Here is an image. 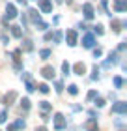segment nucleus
<instances>
[{"label":"nucleus","mask_w":127,"mask_h":131,"mask_svg":"<svg viewBox=\"0 0 127 131\" xmlns=\"http://www.w3.org/2000/svg\"><path fill=\"white\" fill-rule=\"evenodd\" d=\"M67 4H73V0H67Z\"/></svg>","instance_id":"40"},{"label":"nucleus","mask_w":127,"mask_h":131,"mask_svg":"<svg viewBox=\"0 0 127 131\" xmlns=\"http://www.w3.org/2000/svg\"><path fill=\"white\" fill-rule=\"evenodd\" d=\"M34 90H36V88H34V84H32L30 81H26V92H30V94H32Z\"/></svg>","instance_id":"24"},{"label":"nucleus","mask_w":127,"mask_h":131,"mask_svg":"<svg viewBox=\"0 0 127 131\" xmlns=\"http://www.w3.org/2000/svg\"><path fill=\"white\" fill-rule=\"evenodd\" d=\"M118 51H120V52H125V41H122V43L118 45Z\"/></svg>","instance_id":"32"},{"label":"nucleus","mask_w":127,"mask_h":131,"mask_svg":"<svg viewBox=\"0 0 127 131\" xmlns=\"http://www.w3.org/2000/svg\"><path fill=\"white\" fill-rule=\"evenodd\" d=\"M73 71H75V75H78V77H82L84 73H86V66H84L82 62H77V64L73 66Z\"/></svg>","instance_id":"7"},{"label":"nucleus","mask_w":127,"mask_h":131,"mask_svg":"<svg viewBox=\"0 0 127 131\" xmlns=\"http://www.w3.org/2000/svg\"><path fill=\"white\" fill-rule=\"evenodd\" d=\"M62 71H64V75H69V71H71V66L67 62H64L62 64Z\"/></svg>","instance_id":"17"},{"label":"nucleus","mask_w":127,"mask_h":131,"mask_svg":"<svg viewBox=\"0 0 127 131\" xmlns=\"http://www.w3.org/2000/svg\"><path fill=\"white\" fill-rule=\"evenodd\" d=\"M17 2H19V4H22V6H25V4H26V0H17Z\"/></svg>","instance_id":"37"},{"label":"nucleus","mask_w":127,"mask_h":131,"mask_svg":"<svg viewBox=\"0 0 127 131\" xmlns=\"http://www.w3.org/2000/svg\"><path fill=\"white\" fill-rule=\"evenodd\" d=\"M125 111H127V103H123V101H118L116 105H112V112H118V114H123Z\"/></svg>","instance_id":"5"},{"label":"nucleus","mask_w":127,"mask_h":131,"mask_svg":"<svg viewBox=\"0 0 127 131\" xmlns=\"http://www.w3.org/2000/svg\"><path fill=\"white\" fill-rule=\"evenodd\" d=\"M36 131H47V129L45 127H39V129H36Z\"/></svg>","instance_id":"38"},{"label":"nucleus","mask_w":127,"mask_h":131,"mask_svg":"<svg viewBox=\"0 0 127 131\" xmlns=\"http://www.w3.org/2000/svg\"><path fill=\"white\" fill-rule=\"evenodd\" d=\"M6 17L8 19H15L17 17V9H15L13 4H6Z\"/></svg>","instance_id":"6"},{"label":"nucleus","mask_w":127,"mask_h":131,"mask_svg":"<svg viewBox=\"0 0 127 131\" xmlns=\"http://www.w3.org/2000/svg\"><path fill=\"white\" fill-rule=\"evenodd\" d=\"M28 13H30V19H32V21H36V23L39 21V13H38V9H30Z\"/></svg>","instance_id":"16"},{"label":"nucleus","mask_w":127,"mask_h":131,"mask_svg":"<svg viewBox=\"0 0 127 131\" xmlns=\"http://www.w3.org/2000/svg\"><path fill=\"white\" fill-rule=\"evenodd\" d=\"M92 73H94V75H92V79H94V81H95V79H99V69H97V66L94 68V71H92Z\"/></svg>","instance_id":"25"},{"label":"nucleus","mask_w":127,"mask_h":131,"mask_svg":"<svg viewBox=\"0 0 127 131\" xmlns=\"http://www.w3.org/2000/svg\"><path fill=\"white\" fill-rule=\"evenodd\" d=\"M114 8H116V11H123L125 9V0H116Z\"/></svg>","instance_id":"14"},{"label":"nucleus","mask_w":127,"mask_h":131,"mask_svg":"<svg viewBox=\"0 0 127 131\" xmlns=\"http://www.w3.org/2000/svg\"><path fill=\"white\" fill-rule=\"evenodd\" d=\"M21 107H22L25 111H28V109H30V99H26V97H25V99L21 101Z\"/></svg>","instance_id":"21"},{"label":"nucleus","mask_w":127,"mask_h":131,"mask_svg":"<svg viewBox=\"0 0 127 131\" xmlns=\"http://www.w3.org/2000/svg\"><path fill=\"white\" fill-rule=\"evenodd\" d=\"M95 96H97V92H95V90H90L88 92V99H94Z\"/></svg>","instance_id":"31"},{"label":"nucleus","mask_w":127,"mask_h":131,"mask_svg":"<svg viewBox=\"0 0 127 131\" xmlns=\"http://www.w3.org/2000/svg\"><path fill=\"white\" fill-rule=\"evenodd\" d=\"M62 90H64V84H62V82H60V81H58V82H56V92L60 94V92H62Z\"/></svg>","instance_id":"30"},{"label":"nucleus","mask_w":127,"mask_h":131,"mask_svg":"<svg viewBox=\"0 0 127 131\" xmlns=\"http://www.w3.org/2000/svg\"><path fill=\"white\" fill-rule=\"evenodd\" d=\"M36 28H38L39 32H45L47 28H49V25H47V23H41V21H38V23H36Z\"/></svg>","instance_id":"15"},{"label":"nucleus","mask_w":127,"mask_h":131,"mask_svg":"<svg viewBox=\"0 0 127 131\" xmlns=\"http://www.w3.org/2000/svg\"><path fill=\"white\" fill-rule=\"evenodd\" d=\"M82 13H84V19H94V6L90 2H84L82 4Z\"/></svg>","instance_id":"2"},{"label":"nucleus","mask_w":127,"mask_h":131,"mask_svg":"<svg viewBox=\"0 0 127 131\" xmlns=\"http://www.w3.org/2000/svg\"><path fill=\"white\" fill-rule=\"evenodd\" d=\"M77 28H78V30H88L86 23H78V25H77Z\"/></svg>","instance_id":"28"},{"label":"nucleus","mask_w":127,"mask_h":131,"mask_svg":"<svg viewBox=\"0 0 127 131\" xmlns=\"http://www.w3.org/2000/svg\"><path fill=\"white\" fill-rule=\"evenodd\" d=\"M105 105V99H95V107H103Z\"/></svg>","instance_id":"34"},{"label":"nucleus","mask_w":127,"mask_h":131,"mask_svg":"<svg viewBox=\"0 0 127 131\" xmlns=\"http://www.w3.org/2000/svg\"><path fill=\"white\" fill-rule=\"evenodd\" d=\"M0 39H2V43H4V45H8V43H9V38H8L6 34H2V38H0Z\"/></svg>","instance_id":"29"},{"label":"nucleus","mask_w":127,"mask_h":131,"mask_svg":"<svg viewBox=\"0 0 127 131\" xmlns=\"http://www.w3.org/2000/svg\"><path fill=\"white\" fill-rule=\"evenodd\" d=\"M103 28H105V26H103V25H95V26H94V32H95V34H97V36H101L103 32H105V30H103Z\"/></svg>","instance_id":"19"},{"label":"nucleus","mask_w":127,"mask_h":131,"mask_svg":"<svg viewBox=\"0 0 127 131\" xmlns=\"http://www.w3.org/2000/svg\"><path fill=\"white\" fill-rule=\"evenodd\" d=\"M54 41H56V43L62 41V32H54Z\"/></svg>","instance_id":"26"},{"label":"nucleus","mask_w":127,"mask_h":131,"mask_svg":"<svg viewBox=\"0 0 127 131\" xmlns=\"http://www.w3.org/2000/svg\"><path fill=\"white\" fill-rule=\"evenodd\" d=\"M62 2H64V0H56V4H62Z\"/></svg>","instance_id":"39"},{"label":"nucleus","mask_w":127,"mask_h":131,"mask_svg":"<svg viewBox=\"0 0 127 131\" xmlns=\"http://www.w3.org/2000/svg\"><path fill=\"white\" fill-rule=\"evenodd\" d=\"M112 82H114V86H116L118 90H120V88L123 86V79H122L120 75H116V77H114V79H112Z\"/></svg>","instance_id":"13"},{"label":"nucleus","mask_w":127,"mask_h":131,"mask_svg":"<svg viewBox=\"0 0 127 131\" xmlns=\"http://www.w3.org/2000/svg\"><path fill=\"white\" fill-rule=\"evenodd\" d=\"M39 107H41L43 111H51V103H49V101H41Z\"/></svg>","instance_id":"22"},{"label":"nucleus","mask_w":127,"mask_h":131,"mask_svg":"<svg viewBox=\"0 0 127 131\" xmlns=\"http://www.w3.org/2000/svg\"><path fill=\"white\" fill-rule=\"evenodd\" d=\"M39 56H41V60H49V58L52 56V51L51 49H41L39 51Z\"/></svg>","instance_id":"11"},{"label":"nucleus","mask_w":127,"mask_h":131,"mask_svg":"<svg viewBox=\"0 0 127 131\" xmlns=\"http://www.w3.org/2000/svg\"><path fill=\"white\" fill-rule=\"evenodd\" d=\"M11 28V36L13 38H17V39H21L22 38V30H21V26H9Z\"/></svg>","instance_id":"10"},{"label":"nucleus","mask_w":127,"mask_h":131,"mask_svg":"<svg viewBox=\"0 0 127 131\" xmlns=\"http://www.w3.org/2000/svg\"><path fill=\"white\" fill-rule=\"evenodd\" d=\"M6 120H8V111H2L0 112V124H4Z\"/></svg>","instance_id":"23"},{"label":"nucleus","mask_w":127,"mask_h":131,"mask_svg":"<svg viewBox=\"0 0 127 131\" xmlns=\"http://www.w3.org/2000/svg\"><path fill=\"white\" fill-rule=\"evenodd\" d=\"M41 75H43L45 79H54L56 71H54V68H52V66H45V68L41 69Z\"/></svg>","instance_id":"4"},{"label":"nucleus","mask_w":127,"mask_h":131,"mask_svg":"<svg viewBox=\"0 0 127 131\" xmlns=\"http://www.w3.org/2000/svg\"><path fill=\"white\" fill-rule=\"evenodd\" d=\"M39 92H41V94H49V86H47V84H41V86H39Z\"/></svg>","instance_id":"27"},{"label":"nucleus","mask_w":127,"mask_h":131,"mask_svg":"<svg viewBox=\"0 0 127 131\" xmlns=\"http://www.w3.org/2000/svg\"><path fill=\"white\" fill-rule=\"evenodd\" d=\"M67 92L71 94V96H77V94H78V86H77V84H71Z\"/></svg>","instance_id":"18"},{"label":"nucleus","mask_w":127,"mask_h":131,"mask_svg":"<svg viewBox=\"0 0 127 131\" xmlns=\"http://www.w3.org/2000/svg\"><path fill=\"white\" fill-rule=\"evenodd\" d=\"M65 41H67L69 47H75L77 45V32L75 30H67L65 32Z\"/></svg>","instance_id":"3"},{"label":"nucleus","mask_w":127,"mask_h":131,"mask_svg":"<svg viewBox=\"0 0 127 131\" xmlns=\"http://www.w3.org/2000/svg\"><path fill=\"white\" fill-rule=\"evenodd\" d=\"M22 43H25V45H22V49L21 51H25V52H30V51H34V41L32 39H26V41H22Z\"/></svg>","instance_id":"12"},{"label":"nucleus","mask_w":127,"mask_h":131,"mask_svg":"<svg viewBox=\"0 0 127 131\" xmlns=\"http://www.w3.org/2000/svg\"><path fill=\"white\" fill-rule=\"evenodd\" d=\"M13 126H15V129H25L26 124H25V120H17V122L13 124Z\"/></svg>","instance_id":"20"},{"label":"nucleus","mask_w":127,"mask_h":131,"mask_svg":"<svg viewBox=\"0 0 127 131\" xmlns=\"http://www.w3.org/2000/svg\"><path fill=\"white\" fill-rule=\"evenodd\" d=\"M21 68H22V66H21V62H15V64H13V69H15V71H19Z\"/></svg>","instance_id":"35"},{"label":"nucleus","mask_w":127,"mask_h":131,"mask_svg":"<svg viewBox=\"0 0 127 131\" xmlns=\"http://www.w3.org/2000/svg\"><path fill=\"white\" fill-rule=\"evenodd\" d=\"M94 45H95L94 34H84V38H82V47H84V49H94Z\"/></svg>","instance_id":"1"},{"label":"nucleus","mask_w":127,"mask_h":131,"mask_svg":"<svg viewBox=\"0 0 127 131\" xmlns=\"http://www.w3.org/2000/svg\"><path fill=\"white\" fill-rule=\"evenodd\" d=\"M54 122H56V129H64V127H65V122H64V116H62V114H60V112H58V114H56V116H54Z\"/></svg>","instance_id":"9"},{"label":"nucleus","mask_w":127,"mask_h":131,"mask_svg":"<svg viewBox=\"0 0 127 131\" xmlns=\"http://www.w3.org/2000/svg\"><path fill=\"white\" fill-rule=\"evenodd\" d=\"M101 6H103V8H107V6H108V0H101Z\"/></svg>","instance_id":"36"},{"label":"nucleus","mask_w":127,"mask_h":131,"mask_svg":"<svg viewBox=\"0 0 127 131\" xmlns=\"http://www.w3.org/2000/svg\"><path fill=\"white\" fill-rule=\"evenodd\" d=\"M101 54H103V49H95V51H94V56H95V58H99Z\"/></svg>","instance_id":"33"},{"label":"nucleus","mask_w":127,"mask_h":131,"mask_svg":"<svg viewBox=\"0 0 127 131\" xmlns=\"http://www.w3.org/2000/svg\"><path fill=\"white\" fill-rule=\"evenodd\" d=\"M39 8L43 13H51V9H52V4H51V0H39Z\"/></svg>","instance_id":"8"}]
</instances>
